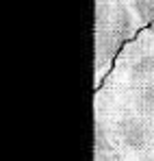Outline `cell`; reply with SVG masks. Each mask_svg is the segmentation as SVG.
<instances>
[{
    "instance_id": "cell-1",
    "label": "cell",
    "mask_w": 154,
    "mask_h": 161,
    "mask_svg": "<svg viewBox=\"0 0 154 161\" xmlns=\"http://www.w3.org/2000/svg\"><path fill=\"white\" fill-rule=\"evenodd\" d=\"M139 28L128 0H96V63L100 74L135 42Z\"/></svg>"
},
{
    "instance_id": "cell-3",
    "label": "cell",
    "mask_w": 154,
    "mask_h": 161,
    "mask_svg": "<svg viewBox=\"0 0 154 161\" xmlns=\"http://www.w3.org/2000/svg\"><path fill=\"white\" fill-rule=\"evenodd\" d=\"M148 39L154 42V0H128Z\"/></svg>"
},
{
    "instance_id": "cell-2",
    "label": "cell",
    "mask_w": 154,
    "mask_h": 161,
    "mask_svg": "<svg viewBox=\"0 0 154 161\" xmlns=\"http://www.w3.org/2000/svg\"><path fill=\"white\" fill-rule=\"evenodd\" d=\"M96 161H126L124 153L117 148V144L113 142L109 129L102 124L100 118L96 126Z\"/></svg>"
},
{
    "instance_id": "cell-4",
    "label": "cell",
    "mask_w": 154,
    "mask_h": 161,
    "mask_svg": "<svg viewBox=\"0 0 154 161\" xmlns=\"http://www.w3.org/2000/svg\"><path fill=\"white\" fill-rule=\"evenodd\" d=\"M139 159H141V161H154V150H152V153H146V155L139 157Z\"/></svg>"
}]
</instances>
